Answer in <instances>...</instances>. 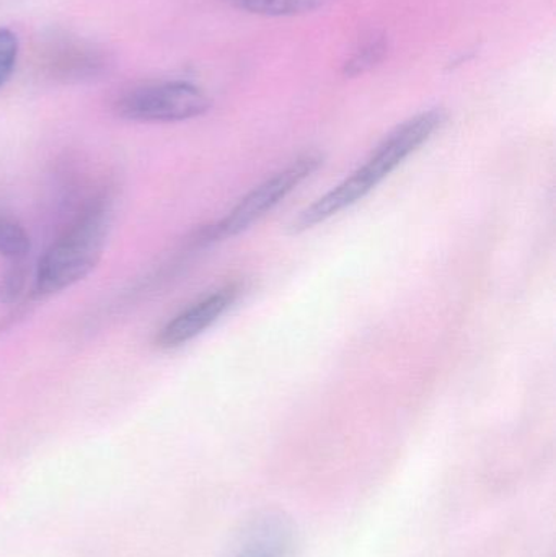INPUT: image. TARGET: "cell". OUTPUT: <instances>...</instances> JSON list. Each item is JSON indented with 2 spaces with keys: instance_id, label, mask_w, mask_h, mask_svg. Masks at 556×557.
Wrapping results in <instances>:
<instances>
[{
  "instance_id": "cell-2",
  "label": "cell",
  "mask_w": 556,
  "mask_h": 557,
  "mask_svg": "<svg viewBox=\"0 0 556 557\" xmlns=\"http://www.w3.org/2000/svg\"><path fill=\"white\" fill-rule=\"evenodd\" d=\"M110 232V209L97 205L82 214L39 261L36 292L52 295L88 276L100 263Z\"/></svg>"
},
{
  "instance_id": "cell-10",
  "label": "cell",
  "mask_w": 556,
  "mask_h": 557,
  "mask_svg": "<svg viewBox=\"0 0 556 557\" xmlns=\"http://www.w3.org/2000/svg\"><path fill=\"white\" fill-rule=\"evenodd\" d=\"M20 42L15 33L0 26V88L10 81L18 61Z\"/></svg>"
},
{
  "instance_id": "cell-5",
  "label": "cell",
  "mask_w": 556,
  "mask_h": 557,
  "mask_svg": "<svg viewBox=\"0 0 556 557\" xmlns=\"http://www.w3.org/2000/svg\"><path fill=\"white\" fill-rule=\"evenodd\" d=\"M297 532L283 510L263 509L245 522L227 557H297Z\"/></svg>"
},
{
  "instance_id": "cell-9",
  "label": "cell",
  "mask_w": 556,
  "mask_h": 557,
  "mask_svg": "<svg viewBox=\"0 0 556 557\" xmlns=\"http://www.w3.org/2000/svg\"><path fill=\"white\" fill-rule=\"evenodd\" d=\"M385 54H387V41L384 36L369 39L358 51L353 52L351 58L346 61L343 72L346 77H358V75L372 71L379 62H382Z\"/></svg>"
},
{
  "instance_id": "cell-7",
  "label": "cell",
  "mask_w": 556,
  "mask_h": 557,
  "mask_svg": "<svg viewBox=\"0 0 556 557\" xmlns=\"http://www.w3.org/2000/svg\"><path fill=\"white\" fill-rule=\"evenodd\" d=\"M245 12L261 16H294L322 9L329 0H231Z\"/></svg>"
},
{
  "instance_id": "cell-1",
  "label": "cell",
  "mask_w": 556,
  "mask_h": 557,
  "mask_svg": "<svg viewBox=\"0 0 556 557\" xmlns=\"http://www.w3.org/2000/svg\"><path fill=\"white\" fill-rule=\"evenodd\" d=\"M447 113L443 108L423 111L417 116L395 127L378 147H375L368 162L356 170L351 176L339 183L332 191L304 209L293 224L294 234L310 231L316 225L329 221L338 212L345 211L349 206L361 201L371 193L385 176L391 175L404 160L417 152L424 143L431 139L434 133L446 123Z\"/></svg>"
},
{
  "instance_id": "cell-8",
  "label": "cell",
  "mask_w": 556,
  "mask_h": 557,
  "mask_svg": "<svg viewBox=\"0 0 556 557\" xmlns=\"http://www.w3.org/2000/svg\"><path fill=\"white\" fill-rule=\"evenodd\" d=\"M29 248L32 244L25 228L13 219L0 218V257L10 263H22L28 257Z\"/></svg>"
},
{
  "instance_id": "cell-6",
  "label": "cell",
  "mask_w": 556,
  "mask_h": 557,
  "mask_svg": "<svg viewBox=\"0 0 556 557\" xmlns=\"http://www.w3.org/2000/svg\"><path fill=\"white\" fill-rule=\"evenodd\" d=\"M238 294H240L238 285H225L214 294L196 301L191 307L172 318L159 331L156 339L157 346L166 350L185 346L186 343L212 326L237 300Z\"/></svg>"
},
{
  "instance_id": "cell-3",
  "label": "cell",
  "mask_w": 556,
  "mask_h": 557,
  "mask_svg": "<svg viewBox=\"0 0 556 557\" xmlns=\"http://www.w3.org/2000/svg\"><path fill=\"white\" fill-rule=\"evenodd\" d=\"M212 101L186 81H150L124 90L114 101L118 116L139 123H178L208 113Z\"/></svg>"
},
{
  "instance_id": "cell-11",
  "label": "cell",
  "mask_w": 556,
  "mask_h": 557,
  "mask_svg": "<svg viewBox=\"0 0 556 557\" xmlns=\"http://www.w3.org/2000/svg\"><path fill=\"white\" fill-rule=\"evenodd\" d=\"M26 271L22 263H10L9 270L0 278V301L5 305L18 300L25 287Z\"/></svg>"
},
{
  "instance_id": "cell-4",
  "label": "cell",
  "mask_w": 556,
  "mask_h": 557,
  "mask_svg": "<svg viewBox=\"0 0 556 557\" xmlns=\"http://www.w3.org/2000/svg\"><path fill=\"white\" fill-rule=\"evenodd\" d=\"M322 163L319 153H307L293 165L261 183L250 195L245 196L221 222L206 231V240H224L247 231L260 221L274 206L280 205L304 180L309 178Z\"/></svg>"
}]
</instances>
